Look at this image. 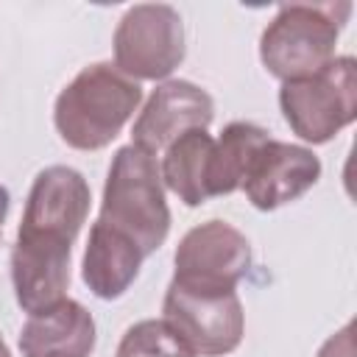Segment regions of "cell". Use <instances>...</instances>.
<instances>
[{"mask_svg": "<svg viewBox=\"0 0 357 357\" xmlns=\"http://www.w3.org/2000/svg\"><path fill=\"white\" fill-rule=\"evenodd\" d=\"M318 178L321 159L310 148L271 137L254 156L243 190L259 212H273L284 204L298 201L307 190L315 187Z\"/></svg>", "mask_w": 357, "mask_h": 357, "instance_id": "cell-10", "label": "cell"}, {"mask_svg": "<svg viewBox=\"0 0 357 357\" xmlns=\"http://www.w3.org/2000/svg\"><path fill=\"white\" fill-rule=\"evenodd\" d=\"M279 109L296 137L312 145L329 142L357 117V61L351 56H335L321 73L284 81Z\"/></svg>", "mask_w": 357, "mask_h": 357, "instance_id": "cell-5", "label": "cell"}, {"mask_svg": "<svg viewBox=\"0 0 357 357\" xmlns=\"http://www.w3.org/2000/svg\"><path fill=\"white\" fill-rule=\"evenodd\" d=\"M142 259H145L142 251L131 240H126L123 234L95 220L84 248L81 279L92 296L103 301H114L134 284V279L139 276Z\"/></svg>", "mask_w": 357, "mask_h": 357, "instance_id": "cell-12", "label": "cell"}, {"mask_svg": "<svg viewBox=\"0 0 357 357\" xmlns=\"http://www.w3.org/2000/svg\"><path fill=\"white\" fill-rule=\"evenodd\" d=\"M92 349L95 318L73 298H64L45 312L28 315L20 329L22 357H89Z\"/></svg>", "mask_w": 357, "mask_h": 357, "instance_id": "cell-11", "label": "cell"}, {"mask_svg": "<svg viewBox=\"0 0 357 357\" xmlns=\"http://www.w3.org/2000/svg\"><path fill=\"white\" fill-rule=\"evenodd\" d=\"M114 67L134 81H162L184 61V22L173 6H131L114 28Z\"/></svg>", "mask_w": 357, "mask_h": 357, "instance_id": "cell-6", "label": "cell"}, {"mask_svg": "<svg viewBox=\"0 0 357 357\" xmlns=\"http://www.w3.org/2000/svg\"><path fill=\"white\" fill-rule=\"evenodd\" d=\"M351 14V3H290L276 11L259 36L265 70L284 81L321 73L335 61L337 36Z\"/></svg>", "mask_w": 357, "mask_h": 357, "instance_id": "cell-4", "label": "cell"}, {"mask_svg": "<svg viewBox=\"0 0 357 357\" xmlns=\"http://www.w3.org/2000/svg\"><path fill=\"white\" fill-rule=\"evenodd\" d=\"M0 357H11V351H8L6 340H3V335H0Z\"/></svg>", "mask_w": 357, "mask_h": 357, "instance_id": "cell-18", "label": "cell"}, {"mask_svg": "<svg viewBox=\"0 0 357 357\" xmlns=\"http://www.w3.org/2000/svg\"><path fill=\"white\" fill-rule=\"evenodd\" d=\"M271 139V134L248 120L229 123L220 137L215 139L212 159H209V198L229 195L243 187L245 173L259 153V148Z\"/></svg>", "mask_w": 357, "mask_h": 357, "instance_id": "cell-14", "label": "cell"}, {"mask_svg": "<svg viewBox=\"0 0 357 357\" xmlns=\"http://www.w3.org/2000/svg\"><path fill=\"white\" fill-rule=\"evenodd\" d=\"M89 201V184L75 167L50 165L36 173L11 248V282L22 312L36 315L67 298L70 251Z\"/></svg>", "mask_w": 357, "mask_h": 357, "instance_id": "cell-1", "label": "cell"}, {"mask_svg": "<svg viewBox=\"0 0 357 357\" xmlns=\"http://www.w3.org/2000/svg\"><path fill=\"white\" fill-rule=\"evenodd\" d=\"M114 357H195L165 318H145L126 329Z\"/></svg>", "mask_w": 357, "mask_h": 357, "instance_id": "cell-15", "label": "cell"}, {"mask_svg": "<svg viewBox=\"0 0 357 357\" xmlns=\"http://www.w3.org/2000/svg\"><path fill=\"white\" fill-rule=\"evenodd\" d=\"M173 282L187 287L237 290L251 268V245L240 229L226 220H206L190 229L173 257Z\"/></svg>", "mask_w": 357, "mask_h": 357, "instance_id": "cell-8", "label": "cell"}, {"mask_svg": "<svg viewBox=\"0 0 357 357\" xmlns=\"http://www.w3.org/2000/svg\"><path fill=\"white\" fill-rule=\"evenodd\" d=\"M215 139L206 128H190L165 148L159 165L162 184L178 195L184 206H201L209 201V159Z\"/></svg>", "mask_w": 357, "mask_h": 357, "instance_id": "cell-13", "label": "cell"}, {"mask_svg": "<svg viewBox=\"0 0 357 357\" xmlns=\"http://www.w3.org/2000/svg\"><path fill=\"white\" fill-rule=\"evenodd\" d=\"M162 318L204 357L234 351L245 332V312L237 290L187 287L173 279L162 301Z\"/></svg>", "mask_w": 357, "mask_h": 357, "instance_id": "cell-7", "label": "cell"}, {"mask_svg": "<svg viewBox=\"0 0 357 357\" xmlns=\"http://www.w3.org/2000/svg\"><path fill=\"white\" fill-rule=\"evenodd\" d=\"M8 204H11V195H8V190L0 184V229H3V220H6V215H8Z\"/></svg>", "mask_w": 357, "mask_h": 357, "instance_id": "cell-17", "label": "cell"}, {"mask_svg": "<svg viewBox=\"0 0 357 357\" xmlns=\"http://www.w3.org/2000/svg\"><path fill=\"white\" fill-rule=\"evenodd\" d=\"M215 117V100L192 81H165L145 100L131 128V145L145 153H162L176 137L190 128H209Z\"/></svg>", "mask_w": 357, "mask_h": 357, "instance_id": "cell-9", "label": "cell"}, {"mask_svg": "<svg viewBox=\"0 0 357 357\" xmlns=\"http://www.w3.org/2000/svg\"><path fill=\"white\" fill-rule=\"evenodd\" d=\"M354 326L346 324L337 335H332L321 349H318V357H354V337H351Z\"/></svg>", "mask_w": 357, "mask_h": 357, "instance_id": "cell-16", "label": "cell"}, {"mask_svg": "<svg viewBox=\"0 0 357 357\" xmlns=\"http://www.w3.org/2000/svg\"><path fill=\"white\" fill-rule=\"evenodd\" d=\"M142 100V86L109 61L84 67L56 98L53 123L75 151H100L117 139Z\"/></svg>", "mask_w": 357, "mask_h": 357, "instance_id": "cell-2", "label": "cell"}, {"mask_svg": "<svg viewBox=\"0 0 357 357\" xmlns=\"http://www.w3.org/2000/svg\"><path fill=\"white\" fill-rule=\"evenodd\" d=\"M98 223L131 240L142 257L162 248L170 231V209L156 156L137 145L117 148L106 173Z\"/></svg>", "mask_w": 357, "mask_h": 357, "instance_id": "cell-3", "label": "cell"}]
</instances>
